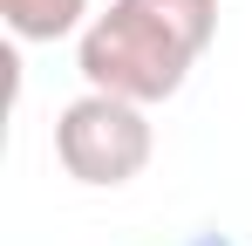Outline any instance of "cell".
I'll list each match as a JSON object with an SVG mask.
<instances>
[{
    "instance_id": "6da1fadb",
    "label": "cell",
    "mask_w": 252,
    "mask_h": 246,
    "mask_svg": "<svg viewBox=\"0 0 252 246\" xmlns=\"http://www.w3.org/2000/svg\"><path fill=\"white\" fill-rule=\"evenodd\" d=\"M211 41H218V0H109L75 35V69L89 89L157 110L184 89L191 62Z\"/></svg>"
},
{
    "instance_id": "7a4b0ae2",
    "label": "cell",
    "mask_w": 252,
    "mask_h": 246,
    "mask_svg": "<svg viewBox=\"0 0 252 246\" xmlns=\"http://www.w3.org/2000/svg\"><path fill=\"white\" fill-rule=\"evenodd\" d=\"M150 151H157V130H150V110H143V103L82 89V96L55 117V158H62V171H68L75 185H89V192H116L129 178H143Z\"/></svg>"
},
{
    "instance_id": "3957f363",
    "label": "cell",
    "mask_w": 252,
    "mask_h": 246,
    "mask_svg": "<svg viewBox=\"0 0 252 246\" xmlns=\"http://www.w3.org/2000/svg\"><path fill=\"white\" fill-rule=\"evenodd\" d=\"M0 21L14 41H68L95 14H89V0H0Z\"/></svg>"
},
{
    "instance_id": "277c9868",
    "label": "cell",
    "mask_w": 252,
    "mask_h": 246,
    "mask_svg": "<svg viewBox=\"0 0 252 246\" xmlns=\"http://www.w3.org/2000/svg\"><path fill=\"white\" fill-rule=\"evenodd\" d=\"M198 246H232V240H218V233H205V240H198Z\"/></svg>"
}]
</instances>
